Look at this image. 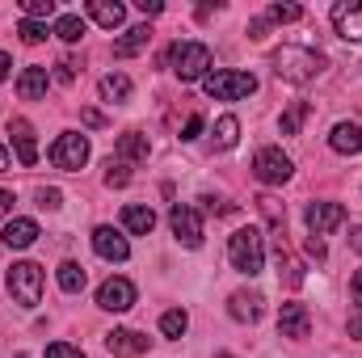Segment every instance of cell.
I'll return each instance as SVG.
<instances>
[{
	"label": "cell",
	"instance_id": "1",
	"mask_svg": "<svg viewBox=\"0 0 362 358\" xmlns=\"http://www.w3.org/2000/svg\"><path fill=\"white\" fill-rule=\"evenodd\" d=\"M270 64H274V76H278V81H286V85H308V81L320 76L325 55L312 51V47H278L270 55Z\"/></svg>",
	"mask_w": 362,
	"mask_h": 358
},
{
	"label": "cell",
	"instance_id": "2",
	"mask_svg": "<svg viewBox=\"0 0 362 358\" xmlns=\"http://www.w3.org/2000/svg\"><path fill=\"white\" fill-rule=\"evenodd\" d=\"M228 262L236 274H262L266 270V241H262V232L257 228H240V232H232V241H228Z\"/></svg>",
	"mask_w": 362,
	"mask_h": 358
},
{
	"label": "cell",
	"instance_id": "3",
	"mask_svg": "<svg viewBox=\"0 0 362 358\" xmlns=\"http://www.w3.org/2000/svg\"><path fill=\"white\" fill-rule=\"evenodd\" d=\"M169 64H173V72L181 76V85L206 81V76H211V47H206V42H173Z\"/></svg>",
	"mask_w": 362,
	"mask_h": 358
},
{
	"label": "cell",
	"instance_id": "4",
	"mask_svg": "<svg viewBox=\"0 0 362 358\" xmlns=\"http://www.w3.org/2000/svg\"><path fill=\"white\" fill-rule=\"evenodd\" d=\"M202 89H206V97H215V101H240V97L257 93V76H253V72L219 68V72H211V76L202 81Z\"/></svg>",
	"mask_w": 362,
	"mask_h": 358
},
{
	"label": "cell",
	"instance_id": "5",
	"mask_svg": "<svg viewBox=\"0 0 362 358\" xmlns=\"http://www.w3.org/2000/svg\"><path fill=\"white\" fill-rule=\"evenodd\" d=\"M8 295L21 304V308H38V299H42V266L38 262H17V266H8Z\"/></svg>",
	"mask_w": 362,
	"mask_h": 358
},
{
	"label": "cell",
	"instance_id": "6",
	"mask_svg": "<svg viewBox=\"0 0 362 358\" xmlns=\"http://www.w3.org/2000/svg\"><path fill=\"white\" fill-rule=\"evenodd\" d=\"M85 161H89V139H85V135L68 131V135H59V139L51 144V165H55V169L76 173V169H85Z\"/></svg>",
	"mask_w": 362,
	"mask_h": 358
},
{
	"label": "cell",
	"instance_id": "7",
	"mask_svg": "<svg viewBox=\"0 0 362 358\" xmlns=\"http://www.w3.org/2000/svg\"><path fill=\"white\" fill-rule=\"evenodd\" d=\"M291 156L286 152H278V148H262L257 156H253V178L266 181V185H282V181H291Z\"/></svg>",
	"mask_w": 362,
	"mask_h": 358
},
{
	"label": "cell",
	"instance_id": "8",
	"mask_svg": "<svg viewBox=\"0 0 362 358\" xmlns=\"http://www.w3.org/2000/svg\"><path fill=\"white\" fill-rule=\"evenodd\" d=\"M169 224H173V236H177L185 249H198L202 245V215L189 207V202H177L169 211Z\"/></svg>",
	"mask_w": 362,
	"mask_h": 358
},
{
	"label": "cell",
	"instance_id": "9",
	"mask_svg": "<svg viewBox=\"0 0 362 358\" xmlns=\"http://www.w3.org/2000/svg\"><path fill=\"white\" fill-rule=\"evenodd\" d=\"M135 304V282L131 278H105L101 287H97V308H105V312H127Z\"/></svg>",
	"mask_w": 362,
	"mask_h": 358
},
{
	"label": "cell",
	"instance_id": "10",
	"mask_svg": "<svg viewBox=\"0 0 362 358\" xmlns=\"http://www.w3.org/2000/svg\"><path fill=\"white\" fill-rule=\"evenodd\" d=\"M333 30L346 42H362V0H337L333 4Z\"/></svg>",
	"mask_w": 362,
	"mask_h": 358
},
{
	"label": "cell",
	"instance_id": "11",
	"mask_svg": "<svg viewBox=\"0 0 362 358\" xmlns=\"http://www.w3.org/2000/svg\"><path fill=\"white\" fill-rule=\"evenodd\" d=\"M341 224H346V207L341 202H312L308 207V232L312 236H325V232H333Z\"/></svg>",
	"mask_w": 362,
	"mask_h": 358
},
{
	"label": "cell",
	"instance_id": "12",
	"mask_svg": "<svg viewBox=\"0 0 362 358\" xmlns=\"http://www.w3.org/2000/svg\"><path fill=\"white\" fill-rule=\"evenodd\" d=\"M93 249H97V258H105V262H127L131 258V245H127V236L122 232H114V228H93Z\"/></svg>",
	"mask_w": 362,
	"mask_h": 358
},
{
	"label": "cell",
	"instance_id": "13",
	"mask_svg": "<svg viewBox=\"0 0 362 358\" xmlns=\"http://www.w3.org/2000/svg\"><path fill=\"white\" fill-rule=\"evenodd\" d=\"M278 333L303 342V337L312 333V316H308V308H303V304H282V312H278Z\"/></svg>",
	"mask_w": 362,
	"mask_h": 358
},
{
	"label": "cell",
	"instance_id": "14",
	"mask_svg": "<svg viewBox=\"0 0 362 358\" xmlns=\"http://www.w3.org/2000/svg\"><path fill=\"white\" fill-rule=\"evenodd\" d=\"M8 135H13V144H17V161L30 169L34 161H38V144H34V127L25 122V118H8Z\"/></svg>",
	"mask_w": 362,
	"mask_h": 358
},
{
	"label": "cell",
	"instance_id": "15",
	"mask_svg": "<svg viewBox=\"0 0 362 358\" xmlns=\"http://www.w3.org/2000/svg\"><path fill=\"white\" fill-rule=\"evenodd\" d=\"M105 346H110L114 354H122V358H139L144 350H148V337L135 333V329H114V333H105Z\"/></svg>",
	"mask_w": 362,
	"mask_h": 358
},
{
	"label": "cell",
	"instance_id": "16",
	"mask_svg": "<svg viewBox=\"0 0 362 358\" xmlns=\"http://www.w3.org/2000/svg\"><path fill=\"white\" fill-rule=\"evenodd\" d=\"M329 148L341 152V156H358L362 152V131L354 122H337V127L329 131Z\"/></svg>",
	"mask_w": 362,
	"mask_h": 358
},
{
	"label": "cell",
	"instance_id": "17",
	"mask_svg": "<svg viewBox=\"0 0 362 358\" xmlns=\"http://www.w3.org/2000/svg\"><path fill=\"white\" fill-rule=\"evenodd\" d=\"M0 241H4L8 249H30V245L38 241V224H34V219H8L4 232H0Z\"/></svg>",
	"mask_w": 362,
	"mask_h": 358
},
{
	"label": "cell",
	"instance_id": "18",
	"mask_svg": "<svg viewBox=\"0 0 362 358\" xmlns=\"http://www.w3.org/2000/svg\"><path fill=\"white\" fill-rule=\"evenodd\" d=\"M122 228H127L131 236H148V232L156 228V211H152V207L131 202V207H122Z\"/></svg>",
	"mask_w": 362,
	"mask_h": 358
},
{
	"label": "cell",
	"instance_id": "19",
	"mask_svg": "<svg viewBox=\"0 0 362 358\" xmlns=\"http://www.w3.org/2000/svg\"><path fill=\"white\" fill-rule=\"evenodd\" d=\"M262 312H266V299H262V291H236L232 295V316L236 321H262Z\"/></svg>",
	"mask_w": 362,
	"mask_h": 358
},
{
	"label": "cell",
	"instance_id": "20",
	"mask_svg": "<svg viewBox=\"0 0 362 358\" xmlns=\"http://www.w3.org/2000/svg\"><path fill=\"white\" fill-rule=\"evenodd\" d=\"M47 85H51V76H47V68H38V64H30V68L17 76V93H21L25 101H38V97H47Z\"/></svg>",
	"mask_w": 362,
	"mask_h": 358
},
{
	"label": "cell",
	"instance_id": "21",
	"mask_svg": "<svg viewBox=\"0 0 362 358\" xmlns=\"http://www.w3.org/2000/svg\"><path fill=\"white\" fill-rule=\"evenodd\" d=\"M89 17L97 25H105V30H118L127 21V8L118 0H89Z\"/></svg>",
	"mask_w": 362,
	"mask_h": 358
},
{
	"label": "cell",
	"instance_id": "22",
	"mask_svg": "<svg viewBox=\"0 0 362 358\" xmlns=\"http://www.w3.org/2000/svg\"><path fill=\"white\" fill-rule=\"evenodd\" d=\"M274 258H278V278H282L286 287H299V282H303V270H299V262L291 258V249H286L282 236L274 241Z\"/></svg>",
	"mask_w": 362,
	"mask_h": 358
},
{
	"label": "cell",
	"instance_id": "23",
	"mask_svg": "<svg viewBox=\"0 0 362 358\" xmlns=\"http://www.w3.org/2000/svg\"><path fill=\"white\" fill-rule=\"evenodd\" d=\"M148 42H152V25H131V30H127V34L114 42V55H118V59H127V55L144 51Z\"/></svg>",
	"mask_w": 362,
	"mask_h": 358
},
{
	"label": "cell",
	"instance_id": "24",
	"mask_svg": "<svg viewBox=\"0 0 362 358\" xmlns=\"http://www.w3.org/2000/svg\"><path fill=\"white\" fill-rule=\"evenodd\" d=\"M148 152H152V144H148V135H139V131H127V135L118 139V156H122V161H148Z\"/></svg>",
	"mask_w": 362,
	"mask_h": 358
},
{
	"label": "cell",
	"instance_id": "25",
	"mask_svg": "<svg viewBox=\"0 0 362 358\" xmlns=\"http://www.w3.org/2000/svg\"><path fill=\"white\" fill-rule=\"evenodd\" d=\"M97 89H101V97H105V101H127L135 85H131V76H122V72H110V76H101V85H97Z\"/></svg>",
	"mask_w": 362,
	"mask_h": 358
},
{
	"label": "cell",
	"instance_id": "26",
	"mask_svg": "<svg viewBox=\"0 0 362 358\" xmlns=\"http://www.w3.org/2000/svg\"><path fill=\"white\" fill-rule=\"evenodd\" d=\"M257 211L266 215V224H270L274 232L282 236V228H286V207H282V202H278L274 194H262V198H257Z\"/></svg>",
	"mask_w": 362,
	"mask_h": 358
},
{
	"label": "cell",
	"instance_id": "27",
	"mask_svg": "<svg viewBox=\"0 0 362 358\" xmlns=\"http://www.w3.org/2000/svg\"><path fill=\"white\" fill-rule=\"evenodd\" d=\"M215 148H236V139H240V122H236V114H223L219 122H215Z\"/></svg>",
	"mask_w": 362,
	"mask_h": 358
},
{
	"label": "cell",
	"instance_id": "28",
	"mask_svg": "<svg viewBox=\"0 0 362 358\" xmlns=\"http://www.w3.org/2000/svg\"><path fill=\"white\" fill-rule=\"evenodd\" d=\"M55 34H59L64 42H81V38H85V21H81L76 13H64V17L55 21Z\"/></svg>",
	"mask_w": 362,
	"mask_h": 358
},
{
	"label": "cell",
	"instance_id": "29",
	"mask_svg": "<svg viewBox=\"0 0 362 358\" xmlns=\"http://www.w3.org/2000/svg\"><path fill=\"white\" fill-rule=\"evenodd\" d=\"M59 287H64L68 295L85 291V266H76V262H64V266H59Z\"/></svg>",
	"mask_w": 362,
	"mask_h": 358
},
{
	"label": "cell",
	"instance_id": "30",
	"mask_svg": "<svg viewBox=\"0 0 362 358\" xmlns=\"http://www.w3.org/2000/svg\"><path fill=\"white\" fill-rule=\"evenodd\" d=\"M308 114H312V105H308V101H295V105L282 114V135H299V127H303Z\"/></svg>",
	"mask_w": 362,
	"mask_h": 358
},
{
	"label": "cell",
	"instance_id": "31",
	"mask_svg": "<svg viewBox=\"0 0 362 358\" xmlns=\"http://www.w3.org/2000/svg\"><path fill=\"white\" fill-rule=\"evenodd\" d=\"M185 325H189V316H185L181 308H169V312L160 316V333H165V337H181Z\"/></svg>",
	"mask_w": 362,
	"mask_h": 358
},
{
	"label": "cell",
	"instance_id": "32",
	"mask_svg": "<svg viewBox=\"0 0 362 358\" xmlns=\"http://www.w3.org/2000/svg\"><path fill=\"white\" fill-rule=\"evenodd\" d=\"M127 181H131V169H127V161H110V165H105V185H110V190H122Z\"/></svg>",
	"mask_w": 362,
	"mask_h": 358
},
{
	"label": "cell",
	"instance_id": "33",
	"mask_svg": "<svg viewBox=\"0 0 362 358\" xmlns=\"http://www.w3.org/2000/svg\"><path fill=\"white\" fill-rule=\"evenodd\" d=\"M25 21H38V17H51L55 13V0H25Z\"/></svg>",
	"mask_w": 362,
	"mask_h": 358
},
{
	"label": "cell",
	"instance_id": "34",
	"mask_svg": "<svg viewBox=\"0 0 362 358\" xmlns=\"http://www.w3.org/2000/svg\"><path fill=\"white\" fill-rule=\"evenodd\" d=\"M17 34H21V42H30V47H34V42H42V38H47V25H38V21H21V25H17Z\"/></svg>",
	"mask_w": 362,
	"mask_h": 358
},
{
	"label": "cell",
	"instance_id": "35",
	"mask_svg": "<svg viewBox=\"0 0 362 358\" xmlns=\"http://www.w3.org/2000/svg\"><path fill=\"white\" fill-rule=\"evenodd\" d=\"M303 8L299 4H270V21H299Z\"/></svg>",
	"mask_w": 362,
	"mask_h": 358
},
{
	"label": "cell",
	"instance_id": "36",
	"mask_svg": "<svg viewBox=\"0 0 362 358\" xmlns=\"http://www.w3.org/2000/svg\"><path fill=\"white\" fill-rule=\"evenodd\" d=\"M47 358H85V350H76V346H68V342H51V346H47Z\"/></svg>",
	"mask_w": 362,
	"mask_h": 358
},
{
	"label": "cell",
	"instance_id": "37",
	"mask_svg": "<svg viewBox=\"0 0 362 358\" xmlns=\"http://www.w3.org/2000/svg\"><path fill=\"white\" fill-rule=\"evenodd\" d=\"M59 190H38V207H47V211H59Z\"/></svg>",
	"mask_w": 362,
	"mask_h": 358
},
{
	"label": "cell",
	"instance_id": "38",
	"mask_svg": "<svg viewBox=\"0 0 362 358\" xmlns=\"http://www.w3.org/2000/svg\"><path fill=\"white\" fill-rule=\"evenodd\" d=\"M266 30H270V21H266V17L249 21V38H253V42H262V38H266Z\"/></svg>",
	"mask_w": 362,
	"mask_h": 358
},
{
	"label": "cell",
	"instance_id": "39",
	"mask_svg": "<svg viewBox=\"0 0 362 358\" xmlns=\"http://www.w3.org/2000/svg\"><path fill=\"white\" fill-rule=\"evenodd\" d=\"M198 131H202V114H194V118L185 122V131H181V139H198Z\"/></svg>",
	"mask_w": 362,
	"mask_h": 358
},
{
	"label": "cell",
	"instance_id": "40",
	"mask_svg": "<svg viewBox=\"0 0 362 358\" xmlns=\"http://www.w3.org/2000/svg\"><path fill=\"white\" fill-rule=\"evenodd\" d=\"M59 81H64V85H72V81H76V64H72V59H64V64H59Z\"/></svg>",
	"mask_w": 362,
	"mask_h": 358
},
{
	"label": "cell",
	"instance_id": "41",
	"mask_svg": "<svg viewBox=\"0 0 362 358\" xmlns=\"http://www.w3.org/2000/svg\"><path fill=\"white\" fill-rule=\"evenodd\" d=\"M308 253H312L316 262H325V241H320V236H308Z\"/></svg>",
	"mask_w": 362,
	"mask_h": 358
},
{
	"label": "cell",
	"instance_id": "42",
	"mask_svg": "<svg viewBox=\"0 0 362 358\" xmlns=\"http://www.w3.org/2000/svg\"><path fill=\"white\" fill-rule=\"evenodd\" d=\"M139 13H148V17H156V13H165V4H160V0H139Z\"/></svg>",
	"mask_w": 362,
	"mask_h": 358
},
{
	"label": "cell",
	"instance_id": "43",
	"mask_svg": "<svg viewBox=\"0 0 362 358\" xmlns=\"http://www.w3.org/2000/svg\"><path fill=\"white\" fill-rule=\"evenodd\" d=\"M350 337H358L362 342V308L358 312H350Z\"/></svg>",
	"mask_w": 362,
	"mask_h": 358
},
{
	"label": "cell",
	"instance_id": "44",
	"mask_svg": "<svg viewBox=\"0 0 362 358\" xmlns=\"http://www.w3.org/2000/svg\"><path fill=\"white\" fill-rule=\"evenodd\" d=\"M81 118H85V122H89V127H101V122H105V114H101V110H85V114H81Z\"/></svg>",
	"mask_w": 362,
	"mask_h": 358
},
{
	"label": "cell",
	"instance_id": "45",
	"mask_svg": "<svg viewBox=\"0 0 362 358\" xmlns=\"http://www.w3.org/2000/svg\"><path fill=\"white\" fill-rule=\"evenodd\" d=\"M8 211H13V194H8V190H0V219H4Z\"/></svg>",
	"mask_w": 362,
	"mask_h": 358
},
{
	"label": "cell",
	"instance_id": "46",
	"mask_svg": "<svg viewBox=\"0 0 362 358\" xmlns=\"http://www.w3.org/2000/svg\"><path fill=\"white\" fill-rule=\"evenodd\" d=\"M350 249H354V253H362V224L350 232Z\"/></svg>",
	"mask_w": 362,
	"mask_h": 358
},
{
	"label": "cell",
	"instance_id": "47",
	"mask_svg": "<svg viewBox=\"0 0 362 358\" xmlns=\"http://www.w3.org/2000/svg\"><path fill=\"white\" fill-rule=\"evenodd\" d=\"M350 291H354V299H362V270L350 278Z\"/></svg>",
	"mask_w": 362,
	"mask_h": 358
},
{
	"label": "cell",
	"instance_id": "48",
	"mask_svg": "<svg viewBox=\"0 0 362 358\" xmlns=\"http://www.w3.org/2000/svg\"><path fill=\"white\" fill-rule=\"evenodd\" d=\"M8 68H13V64H8V55H4V51H0V81H4V76H8Z\"/></svg>",
	"mask_w": 362,
	"mask_h": 358
},
{
	"label": "cell",
	"instance_id": "49",
	"mask_svg": "<svg viewBox=\"0 0 362 358\" xmlns=\"http://www.w3.org/2000/svg\"><path fill=\"white\" fill-rule=\"evenodd\" d=\"M0 173H8V152L0 148Z\"/></svg>",
	"mask_w": 362,
	"mask_h": 358
},
{
	"label": "cell",
	"instance_id": "50",
	"mask_svg": "<svg viewBox=\"0 0 362 358\" xmlns=\"http://www.w3.org/2000/svg\"><path fill=\"white\" fill-rule=\"evenodd\" d=\"M219 358H232V354H219Z\"/></svg>",
	"mask_w": 362,
	"mask_h": 358
}]
</instances>
